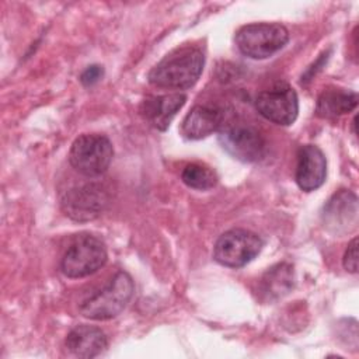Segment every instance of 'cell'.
Listing matches in <instances>:
<instances>
[{"label":"cell","mask_w":359,"mask_h":359,"mask_svg":"<svg viewBox=\"0 0 359 359\" xmlns=\"http://www.w3.org/2000/svg\"><path fill=\"white\" fill-rule=\"evenodd\" d=\"M203 65V52L196 46L185 45L165 55L147 77L153 86L160 88L187 90L198 81Z\"/></svg>","instance_id":"1"},{"label":"cell","mask_w":359,"mask_h":359,"mask_svg":"<svg viewBox=\"0 0 359 359\" xmlns=\"http://www.w3.org/2000/svg\"><path fill=\"white\" fill-rule=\"evenodd\" d=\"M133 292L135 285L132 276L128 272L119 271L101 290L80 303V314L95 321L111 320L128 306Z\"/></svg>","instance_id":"2"},{"label":"cell","mask_w":359,"mask_h":359,"mask_svg":"<svg viewBox=\"0 0 359 359\" xmlns=\"http://www.w3.org/2000/svg\"><path fill=\"white\" fill-rule=\"evenodd\" d=\"M238 50L251 59H266L279 52L289 41V31L278 22H254L236 32Z\"/></svg>","instance_id":"3"},{"label":"cell","mask_w":359,"mask_h":359,"mask_svg":"<svg viewBox=\"0 0 359 359\" xmlns=\"http://www.w3.org/2000/svg\"><path fill=\"white\" fill-rule=\"evenodd\" d=\"M107 258L104 241L90 233H81L67 247L60 268L67 278H86L104 266Z\"/></svg>","instance_id":"4"},{"label":"cell","mask_w":359,"mask_h":359,"mask_svg":"<svg viewBox=\"0 0 359 359\" xmlns=\"http://www.w3.org/2000/svg\"><path fill=\"white\" fill-rule=\"evenodd\" d=\"M111 188L100 181L73 187L65 192L60 205L66 216L76 222L97 219L111 203Z\"/></svg>","instance_id":"5"},{"label":"cell","mask_w":359,"mask_h":359,"mask_svg":"<svg viewBox=\"0 0 359 359\" xmlns=\"http://www.w3.org/2000/svg\"><path fill=\"white\" fill-rule=\"evenodd\" d=\"M114 157V147L105 135L84 133L72 144L69 161L72 167L86 177L104 174Z\"/></svg>","instance_id":"6"},{"label":"cell","mask_w":359,"mask_h":359,"mask_svg":"<svg viewBox=\"0 0 359 359\" xmlns=\"http://www.w3.org/2000/svg\"><path fill=\"white\" fill-rule=\"evenodd\" d=\"M219 143L233 158L244 163L258 161L266 153L264 135L245 122L223 125L219 130Z\"/></svg>","instance_id":"7"},{"label":"cell","mask_w":359,"mask_h":359,"mask_svg":"<svg viewBox=\"0 0 359 359\" xmlns=\"http://www.w3.org/2000/svg\"><path fill=\"white\" fill-rule=\"evenodd\" d=\"M262 245L264 243L258 234L245 229H231L217 238L213 258L220 265L241 268L259 254Z\"/></svg>","instance_id":"8"},{"label":"cell","mask_w":359,"mask_h":359,"mask_svg":"<svg viewBox=\"0 0 359 359\" xmlns=\"http://www.w3.org/2000/svg\"><path fill=\"white\" fill-rule=\"evenodd\" d=\"M255 108L265 119L287 126L297 118L299 98L292 86L285 81H276L257 95Z\"/></svg>","instance_id":"9"},{"label":"cell","mask_w":359,"mask_h":359,"mask_svg":"<svg viewBox=\"0 0 359 359\" xmlns=\"http://www.w3.org/2000/svg\"><path fill=\"white\" fill-rule=\"evenodd\" d=\"M323 223L334 234H345L356 229L358 198L352 191L341 189L334 194L323 209Z\"/></svg>","instance_id":"10"},{"label":"cell","mask_w":359,"mask_h":359,"mask_svg":"<svg viewBox=\"0 0 359 359\" xmlns=\"http://www.w3.org/2000/svg\"><path fill=\"white\" fill-rule=\"evenodd\" d=\"M327 177V160L320 147L306 144L299 149L294 180L302 191L318 189Z\"/></svg>","instance_id":"11"},{"label":"cell","mask_w":359,"mask_h":359,"mask_svg":"<svg viewBox=\"0 0 359 359\" xmlns=\"http://www.w3.org/2000/svg\"><path fill=\"white\" fill-rule=\"evenodd\" d=\"M224 125V112L212 104L195 105L181 123V133L191 140L203 139L219 132Z\"/></svg>","instance_id":"12"},{"label":"cell","mask_w":359,"mask_h":359,"mask_svg":"<svg viewBox=\"0 0 359 359\" xmlns=\"http://www.w3.org/2000/svg\"><path fill=\"white\" fill-rule=\"evenodd\" d=\"M187 95L182 93H172L164 95L146 97L140 104V115L156 129L165 130L177 112L184 107Z\"/></svg>","instance_id":"13"},{"label":"cell","mask_w":359,"mask_h":359,"mask_svg":"<svg viewBox=\"0 0 359 359\" xmlns=\"http://www.w3.org/2000/svg\"><path fill=\"white\" fill-rule=\"evenodd\" d=\"M65 345L77 358H95L107 349L108 338L101 328L80 324L67 334Z\"/></svg>","instance_id":"14"},{"label":"cell","mask_w":359,"mask_h":359,"mask_svg":"<svg viewBox=\"0 0 359 359\" xmlns=\"http://www.w3.org/2000/svg\"><path fill=\"white\" fill-rule=\"evenodd\" d=\"M358 105V94L345 88L324 90L316 104V114L323 119H334L353 111Z\"/></svg>","instance_id":"15"},{"label":"cell","mask_w":359,"mask_h":359,"mask_svg":"<svg viewBox=\"0 0 359 359\" xmlns=\"http://www.w3.org/2000/svg\"><path fill=\"white\" fill-rule=\"evenodd\" d=\"M294 285V271L287 262L269 268L261 278L259 292L265 300H276L287 294Z\"/></svg>","instance_id":"16"},{"label":"cell","mask_w":359,"mask_h":359,"mask_svg":"<svg viewBox=\"0 0 359 359\" xmlns=\"http://www.w3.org/2000/svg\"><path fill=\"white\" fill-rule=\"evenodd\" d=\"M181 180L189 188L206 191L216 185L217 175L210 167H208L205 164L191 163V164L185 165V168L182 170Z\"/></svg>","instance_id":"17"},{"label":"cell","mask_w":359,"mask_h":359,"mask_svg":"<svg viewBox=\"0 0 359 359\" xmlns=\"http://www.w3.org/2000/svg\"><path fill=\"white\" fill-rule=\"evenodd\" d=\"M344 268L351 273L358 272V237L352 238V241L348 244L344 254Z\"/></svg>","instance_id":"18"},{"label":"cell","mask_w":359,"mask_h":359,"mask_svg":"<svg viewBox=\"0 0 359 359\" xmlns=\"http://www.w3.org/2000/svg\"><path fill=\"white\" fill-rule=\"evenodd\" d=\"M104 76V69L100 65H91L88 66L80 76V81L83 86L90 87L94 86L95 83H98Z\"/></svg>","instance_id":"19"}]
</instances>
